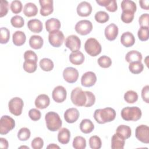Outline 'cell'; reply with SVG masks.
<instances>
[{"instance_id":"6da1fadb","label":"cell","mask_w":149,"mask_h":149,"mask_svg":"<svg viewBox=\"0 0 149 149\" xmlns=\"http://www.w3.org/2000/svg\"><path fill=\"white\" fill-rule=\"evenodd\" d=\"M72 103L77 107H90L95 102L94 94L89 91H83L80 87L74 88L70 94Z\"/></svg>"},{"instance_id":"7a4b0ae2","label":"cell","mask_w":149,"mask_h":149,"mask_svg":"<svg viewBox=\"0 0 149 149\" xmlns=\"http://www.w3.org/2000/svg\"><path fill=\"white\" fill-rule=\"evenodd\" d=\"M116 117L115 111L110 107L97 109L94 112V118L100 124H104L113 120Z\"/></svg>"},{"instance_id":"3957f363","label":"cell","mask_w":149,"mask_h":149,"mask_svg":"<svg viewBox=\"0 0 149 149\" xmlns=\"http://www.w3.org/2000/svg\"><path fill=\"white\" fill-rule=\"evenodd\" d=\"M45 120L47 129L51 132H56L59 130L62 125L59 115L55 112H47L45 116Z\"/></svg>"},{"instance_id":"277c9868","label":"cell","mask_w":149,"mask_h":149,"mask_svg":"<svg viewBox=\"0 0 149 149\" xmlns=\"http://www.w3.org/2000/svg\"><path fill=\"white\" fill-rule=\"evenodd\" d=\"M121 117L126 121H137L141 117V111L137 107H127L121 111Z\"/></svg>"},{"instance_id":"5b68a950","label":"cell","mask_w":149,"mask_h":149,"mask_svg":"<svg viewBox=\"0 0 149 149\" xmlns=\"http://www.w3.org/2000/svg\"><path fill=\"white\" fill-rule=\"evenodd\" d=\"M84 49L86 52L91 56H97L102 50L101 44L94 38H90L86 40L84 44Z\"/></svg>"},{"instance_id":"8992f818","label":"cell","mask_w":149,"mask_h":149,"mask_svg":"<svg viewBox=\"0 0 149 149\" xmlns=\"http://www.w3.org/2000/svg\"><path fill=\"white\" fill-rule=\"evenodd\" d=\"M15 126V122L12 118L8 115L2 116L0 121V134L1 135L6 134L12 130Z\"/></svg>"},{"instance_id":"52a82bcc","label":"cell","mask_w":149,"mask_h":149,"mask_svg":"<svg viewBox=\"0 0 149 149\" xmlns=\"http://www.w3.org/2000/svg\"><path fill=\"white\" fill-rule=\"evenodd\" d=\"M23 105V101L19 97L12 98L8 103V108L10 112L15 116H19L22 114Z\"/></svg>"},{"instance_id":"ba28073f","label":"cell","mask_w":149,"mask_h":149,"mask_svg":"<svg viewBox=\"0 0 149 149\" xmlns=\"http://www.w3.org/2000/svg\"><path fill=\"white\" fill-rule=\"evenodd\" d=\"M74 29L78 34L81 36H86L92 31L93 24L92 23L88 20H81L76 24Z\"/></svg>"},{"instance_id":"9c48e42d","label":"cell","mask_w":149,"mask_h":149,"mask_svg":"<svg viewBox=\"0 0 149 149\" xmlns=\"http://www.w3.org/2000/svg\"><path fill=\"white\" fill-rule=\"evenodd\" d=\"M136 137L141 142L148 144L149 143V127L145 125L138 126L135 130Z\"/></svg>"},{"instance_id":"30bf717a","label":"cell","mask_w":149,"mask_h":149,"mask_svg":"<svg viewBox=\"0 0 149 149\" xmlns=\"http://www.w3.org/2000/svg\"><path fill=\"white\" fill-rule=\"evenodd\" d=\"M64 38L63 33L59 30L51 32L48 35L49 42L54 47H61L63 42Z\"/></svg>"},{"instance_id":"8fae6325","label":"cell","mask_w":149,"mask_h":149,"mask_svg":"<svg viewBox=\"0 0 149 149\" xmlns=\"http://www.w3.org/2000/svg\"><path fill=\"white\" fill-rule=\"evenodd\" d=\"M65 46L72 52H76L80 49L81 41L76 35H70L66 37L65 41Z\"/></svg>"},{"instance_id":"7c38bea8","label":"cell","mask_w":149,"mask_h":149,"mask_svg":"<svg viewBox=\"0 0 149 149\" xmlns=\"http://www.w3.org/2000/svg\"><path fill=\"white\" fill-rule=\"evenodd\" d=\"M63 77L66 82L69 83H73L78 79L79 72L74 68L68 67L63 70Z\"/></svg>"},{"instance_id":"4fadbf2b","label":"cell","mask_w":149,"mask_h":149,"mask_svg":"<svg viewBox=\"0 0 149 149\" xmlns=\"http://www.w3.org/2000/svg\"><path fill=\"white\" fill-rule=\"evenodd\" d=\"M66 90L62 86H58L55 87L52 93L53 100L57 103H61L63 102L66 98Z\"/></svg>"},{"instance_id":"5bb4252c","label":"cell","mask_w":149,"mask_h":149,"mask_svg":"<svg viewBox=\"0 0 149 149\" xmlns=\"http://www.w3.org/2000/svg\"><path fill=\"white\" fill-rule=\"evenodd\" d=\"M97 81V76L95 73L88 71L84 73L81 78V84L86 87H90L95 84Z\"/></svg>"},{"instance_id":"9a60e30c","label":"cell","mask_w":149,"mask_h":149,"mask_svg":"<svg viewBox=\"0 0 149 149\" xmlns=\"http://www.w3.org/2000/svg\"><path fill=\"white\" fill-rule=\"evenodd\" d=\"M39 3L41 6L40 14L43 16H47L51 14L54 11L52 0H40Z\"/></svg>"},{"instance_id":"2e32d148","label":"cell","mask_w":149,"mask_h":149,"mask_svg":"<svg viewBox=\"0 0 149 149\" xmlns=\"http://www.w3.org/2000/svg\"><path fill=\"white\" fill-rule=\"evenodd\" d=\"M77 13L81 17L88 16L92 12V6L91 4L86 1L80 2L77 7Z\"/></svg>"},{"instance_id":"e0dca14e","label":"cell","mask_w":149,"mask_h":149,"mask_svg":"<svg viewBox=\"0 0 149 149\" xmlns=\"http://www.w3.org/2000/svg\"><path fill=\"white\" fill-rule=\"evenodd\" d=\"M79 117V112L75 108H70L64 113V119L69 123H73L77 120Z\"/></svg>"},{"instance_id":"ac0fdd59","label":"cell","mask_w":149,"mask_h":149,"mask_svg":"<svg viewBox=\"0 0 149 149\" xmlns=\"http://www.w3.org/2000/svg\"><path fill=\"white\" fill-rule=\"evenodd\" d=\"M104 33L108 40L113 41L118 35V27L115 24L111 23L105 27Z\"/></svg>"},{"instance_id":"d6986e66","label":"cell","mask_w":149,"mask_h":149,"mask_svg":"<svg viewBox=\"0 0 149 149\" xmlns=\"http://www.w3.org/2000/svg\"><path fill=\"white\" fill-rule=\"evenodd\" d=\"M36 107L40 109H45L47 108L50 104L49 97L45 94H40L37 96L35 100Z\"/></svg>"},{"instance_id":"ffe728a7","label":"cell","mask_w":149,"mask_h":149,"mask_svg":"<svg viewBox=\"0 0 149 149\" xmlns=\"http://www.w3.org/2000/svg\"><path fill=\"white\" fill-rule=\"evenodd\" d=\"M120 42L125 47H130L135 43V38L130 31L123 33L120 37Z\"/></svg>"},{"instance_id":"44dd1931","label":"cell","mask_w":149,"mask_h":149,"mask_svg":"<svg viewBox=\"0 0 149 149\" xmlns=\"http://www.w3.org/2000/svg\"><path fill=\"white\" fill-rule=\"evenodd\" d=\"M61 26L60 21L56 18H51L45 22V28L49 33L59 30Z\"/></svg>"},{"instance_id":"7402d4cb","label":"cell","mask_w":149,"mask_h":149,"mask_svg":"<svg viewBox=\"0 0 149 149\" xmlns=\"http://www.w3.org/2000/svg\"><path fill=\"white\" fill-rule=\"evenodd\" d=\"M27 27L31 31L34 33H40L43 28L42 22L37 19L30 20L27 23Z\"/></svg>"},{"instance_id":"603a6c76","label":"cell","mask_w":149,"mask_h":149,"mask_svg":"<svg viewBox=\"0 0 149 149\" xmlns=\"http://www.w3.org/2000/svg\"><path fill=\"white\" fill-rule=\"evenodd\" d=\"M69 59L70 62L75 65H81L84 61V55L80 51H76L72 52L69 56Z\"/></svg>"},{"instance_id":"cb8c5ba5","label":"cell","mask_w":149,"mask_h":149,"mask_svg":"<svg viewBox=\"0 0 149 149\" xmlns=\"http://www.w3.org/2000/svg\"><path fill=\"white\" fill-rule=\"evenodd\" d=\"M70 139V132L69 129L65 127H63L59 130L58 133V141L62 144H68Z\"/></svg>"},{"instance_id":"d4e9b609","label":"cell","mask_w":149,"mask_h":149,"mask_svg":"<svg viewBox=\"0 0 149 149\" xmlns=\"http://www.w3.org/2000/svg\"><path fill=\"white\" fill-rule=\"evenodd\" d=\"M116 133L123 139L126 140L131 136L132 130L130 127L127 125H120L116 128Z\"/></svg>"},{"instance_id":"484cf974","label":"cell","mask_w":149,"mask_h":149,"mask_svg":"<svg viewBox=\"0 0 149 149\" xmlns=\"http://www.w3.org/2000/svg\"><path fill=\"white\" fill-rule=\"evenodd\" d=\"M26 40V37L24 32L22 31H15L12 36V41L14 45L21 46L23 45Z\"/></svg>"},{"instance_id":"4316f807","label":"cell","mask_w":149,"mask_h":149,"mask_svg":"<svg viewBox=\"0 0 149 149\" xmlns=\"http://www.w3.org/2000/svg\"><path fill=\"white\" fill-rule=\"evenodd\" d=\"M43 44V38L40 36L33 35L31 36L29 39V45L32 48L34 49H38L41 48Z\"/></svg>"},{"instance_id":"83f0119b","label":"cell","mask_w":149,"mask_h":149,"mask_svg":"<svg viewBox=\"0 0 149 149\" xmlns=\"http://www.w3.org/2000/svg\"><path fill=\"white\" fill-rule=\"evenodd\" d=\"M79 127L81 132L85 134H88L93 130L94 125L91 120L88 119H84L80 122Z\"/></svg>"},{"instance_id":"f1b7e54d","label":"cell","mask_w":149,"mask_h":149,"mask_svg":"<svg viewBox=\"0 0 149 149\" xmlns=\"http://www.w3.org/2000/svg\"><path fill=\"white\" fill-rule=\"evenodd\" d=\"M38 13V8L37 6L31 2L27 3L24 5L23 8V13L27 17L35 16Z\"/></svg>"},{"instance_id":"f546056e","label":"cell","mask_w":149,"mask_h":149,"mask_svg":"<svg viewBox=\"0 0 149 149\" xmlns=\"http://www.w3.org/2000/svg\"><path fill=\"white\" fill-rule=\"evenodd\" d=\"M125 144V139L118 136L116 133L112 136L111 138V148L112 149H123Z\"/></svg>"},{"instance_id":"4dcf8cb0","label":"cell","mask_w":149,"mask_h":149,"mask_svg":"<svg viewBox=\"0 0 149 149\" xmlns=\"http://www.w3.org/2000/svg\"><path fill=\"white\" fill-rule=\"evenodd\" d=\"M125 59L128 63H131L133 62H141L142 60L141 54L136 50H132L128 52L126 56Z\"/></svg>"},{"instance_id":"1f68e13d","label":"cell","mask_w":149,"mask_h":149,"mask_svg":"<svg viewBox=\"0 0 149 149\" xmlns=\"http://www.w3.org/2000/svg\"><path fill=\"white\" fill-rule=\"evenodd\" d=\"M39 65L41 69L45 72H49L51 71L54 66V62L51 59L49 58H43L41 59L39 62Z\"/></svg>"},{"instance_id":"d6a6232c","label":"cell","mask_w":149,"mask_h":149,"mask_svg":"<svg viewBox=\"0 0 149 149\" xmlns=\"http://www.w3.org/2000/svg\"><path fill=\"white\" fill-rule=\"evenodd\" d=\"M120 6L122 11L129 10L134 13L137 9L136 4L135 2L130 0H123L121 2Z\"/></svg>"},{"instance_id":"836d02e7","label":"cell","mask_w":149,"mask_h":149,"mask_svg":"<svg viewBox=\"0 0 149 149\" xmlns=\"http://www.w3.org/2000/svg\"><path fill=\"white\" fill-rule=\"evenodd\" d=\"M144 69V65L141 62H133L129 63V69L133 74L140 73Z\"/></svg>"},{"instance_id":"e575fe53","label":"cell","mask_w":149,"mask_h":149,"mask_svg":"<svg viewBox=\"0 0 149 149\" xmlns=\"http://www.w3.org/2000/svg\"><path fill=\"white\" fill-rule=\"evenodd\" d=\"M23 69L27 73H31L37 70V62L30 60H26L24 62L23 65Z\"/></svg>"},{"instance_id":"d590c367","label":"cell","mask_w":149,"mask_h":149,"mask_svg":"<svg viewBox=\"0 0 149 149\" xmlns=\"http://www.w3.org/2000/svg\"><path fill=\"white\" fill-rule=\"evenodd\" d=\"M72 145L75 149H84L86 147V140L82 136H76L73 139Z\"/></svg>"},{"instance_id":"8d00e7d4","label":"cell","mask_w":149,"mask_h":149,"mask_svg":"<svg viewBox=\"0 0 149 149\" xmlns=\"http://www.w3.org/2000/svg\"><path fill=\"white\" fill-rule=\"evenodd\" d=\"M125 101L129 104H133L138 100L137 93L133 90H129L124 94Z\"/></svg>"},{"instance_id":"74e56055","label":"cell","mask_w":149,"mask_h":149,"mask_svg":"<svg viewBox=\"0 0 149 149\" xmlns=\"http://www.w3.org/2000/svg\"><path fill=\"white\" fill-rule=\"evenodd\" d=\"M95 20L99 23H105L109 20V16L105 11H98L94 16Z\"/></svg>"},{"instance_id":"f35d334b","label":"cell","mask_w":149,"mask_h":149,"mask_svg":"<svg viewBox=\"0 0 149 149\" xmlns=\"http://www.w3.org/2000/svg\"><path fill=\"white\" fill-rule=\"evenodd\" d=\"M89 146L92 149H100L102 146L101 139L97 136H93L89 139Z\"/></svg>"},{"instance_id":"ab89813d","label":"cell","mask_w":149,"mask_h":149,"mask_svg":"<svg viewBox=\"0 0 149 149\" xmlns=\"http://www.w3.org/2000/svg\"><path fill=\"white\" fill-rule=\"evenodd\" d=\"M97 62L98 65L102 68H108L112 65L111 59L106 55L100 56L98 59Z\"/></svg>"},{"instance_id":"60d3db41","label":"cell","mask_w":149,"mask_h":149,"mask_svg":"<svg viewBox=\"0 0 149 149\" xmlns=\"http://www.w3.org/2000/svg\"><path fill=\"white\" fill-rule=\"evenodd\" d=\"M30 130L27 127L21 128L17 133V138L20 141H26L30 137Z\"/></svg>"},{"instance_id":"b9f144b4","label":"cell","mask_w":149,"mask_h":149,"mask_svg":"<svg viewBox=\"0 0 149 149\" xmlns=\"http://www.w3.org/2000/svg\"><path fill=\"white\" fill-rule=\"evenodd\" d=\"M10 23L12 26L15 28H21L24 26V21L22 16L15 15L11 18Z\"/></svg>"},{"instance_id":"7bdbcfd3","label":"cell","mask_w":149,"mask_h":149,"mask_svg":"<svg viewBox=\"0 0 149 149\" xmlns=\"http://www.w3.org/2000/svg\"><path fill=\"white\" fill-rule=\"evenodd\" d=\"M148 27H140L137 32V36L139 40L141 41H145L148 40Z\"/></svg>"},{"instance_id":"ee69618b","label":"cell","mask_w":149,"mask_h":149,"mask_svg":"<svg viewBox=\"0 0 149 149\" xmlns=\"http://www.w3.org/2000/svg\"><path fill=\"white\" fill-rule=\"evenodd\" d=\"M10 38L9 30L6 27H1L0 30V42L2 44H6Z\"/></svg>"},{"instance_id":"f6af8a7d","label":"cell","mask_w":149,"mask_h":149,"mask_svg":"<svg viewBox=\"0 0 149 149\" xmlns=\"http://www.w3.org/2000/svg\"><path fill=\"white\" fill-rule=\"evenodd\" d=\"M134 16V13L129 10H124L122 11L121 14V20L123 22L125 23H131Z\"/></svg>"},{"instance_id":"bcb514c9","label":"cell","mask_w":149,"mask_h":149,"mask_svg":"<svg viewBox=\"0 0 149 149\" xmlns=\"http://www.w3.org/2000/svg\"><path fill=\"white\" fill-rule=\"evenodd\" d=\"M22 3L20 1L15 0L13 1L10 3V10L15 14H17L21 12L22 10Z\"/></svg>"},{"instance_id":"7dc6e473","label":"cell","mask_w":149,"mask_h":149,"mask_svg":"<svg viewBox=\"0 0 149 149\" xmlns=\"http://www.w3.org/2000/svg\"><path fill=\"white\" fill-rule=\"evenodd\" d=\"M41 112L36 108H32L29 111V116L33 121H37L41 118Z\"/></svg>"},{"instance_id":"c3c4849f","label":"cell","mask_w":149,"mask_h":149,"mask_svg":"<svg viewBox=\"0 0 149 149\" xmlns=\"http://www.w3.org/2000/svg\"><path fill=\"white\" fill-rule=\"evenodd\" d=\"M31 145L33 149H41L44 146V141L41 137H37L32 140Z\"/></svg>"},{"instance_id":"681fc988","label":"cell","mask_w":149,"mask_h":149,"mask_svg":"<svg viewBox=\"0 0 149 149\" xmlns=\"http://www.w3.org/2000/svg\"><path fill=\"white\" fill-rule=\"evenodd\" d=\"M9 3L6 1L1 0L0 4V17H2L6 15L8 12Z\"/></svg>"},{"instance_id":"f907efd6","label":"cell","mask_w":149,"mask_h":149,"mask_svg":"<svg viewBox=\"0 0 149 149\" xmlns=\"http://www.w3.org/2000/svg\"><path fill=\"white\" fill-rule=\"evenodd\" d=\"M24 59L25 61L30 60L37 62V54L31 50H27L24 54Z\"/></svg>"},{"instance_id":"816d5d0a","label":"cell","mask_w":149,"mask_h":149,"mask_svg":"<svg viewBox=\"0 0 149 149\" xmlns=\"http://www.w3.org/2000/svg\"><path fill=\"white\" fill-rule=\"evenodd\" d=\"M148 20L149 15L148 13H143L139 19V24L141 27H148Z\"/></svg>"},{"instance_id":"f5cc1de1","label":"cell","mask_w":149,"mask_h":149,"mask_svg":"<svg viewBox=\"0 0 149 149\" xmlns=\"http://www.w3.org/2000/svg\"><path fill=\"white\" fill-rule=\"evenodd\" d=\"M141 97L144 101L149 103V86L146 85L141 90Z\"/></svg>"},{"instance_id":"db71d44e","label":"cell","mask_w":149,"mask_h":149,"mask_svg":"<svg viewBox=\"0 0 149 149\" xmlns=\"http://www.w3.org/2000/svg\"><path fill=\"white\" fill-rule=\"evenodd\" d=\"M106 9L110 12H114L116 11L118 9L117 3L115 0H110L109 3L105 7Z\"/></svg>"},{"instance_id":"11a10c76","label":"cell","mask_w":149,"mask_h":149,"mask_svg":"<svg viewBox=\"0 0 149 149\" xmlns=\"http://www.w3.org/2000/svg\"><path fill=\"white\" fill-rule=\"evenodd\" d=\"M140 7L144 10H148L149 9V1L148 0H141L139 1Z\"/></svg>"},{"instance_id":"9f6ffc18","label":"cell","mask_w":149,"mask_h":149,"mask_svg":"<svg viewBox=\"0 0 149 149\" xmlns=\"http://www.w3.org/2000/svg\"><path fill=\"white\" fill-rule=\"evenodd\" d=\"M8 146H9V144L7 140L5 138L1 137L0 138V147L2 148L6 149L8 148Z\"/></svg>"},{"instance_id":"6f0895ef","label":"cell","mask_w":149,"mask_h":149,"mask_svg":"<svg viewBox=\"0 0 149 149\" xmlns=\"http://www.w3.org/2000/svg\"><path fill=\"white\" fill-rule=\"evenodd\" d=\"M47 148H51V149H54V148H59L60 147L56 145L55 144H49L47 147Z\"/></svg>"},{"instance_id":"680465c9","label":"cell","mask_w":149,"mask_h":149,"mask_svg":"<svg viewBox=\"0 0 149 149\" xmlns=\"http://www.w3.org/2000/svg\"><path fill=\"white\" fill-rule=\"evenodd\" d=\"M24 147H26V148H27L28 149L29 148V147H24V146H22V147H20V148H24Z\"/></svg>"}]
</instances>
